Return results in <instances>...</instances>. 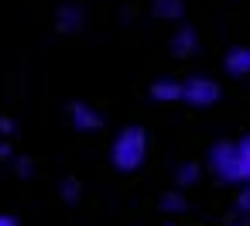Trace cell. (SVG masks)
<instances>
[{
	"label": "cell",
	"instance_id": "obj_5",
	"mask_svg": "<svg viewBox=\"0 0 250 226\" xmlns=\"http://www.w3.org/2000/svg\"><path fill=\"white\" fill-rule=\"evenodd\" d=\"M55 28H59L62 35H79V31L86 28V11H83V4H62V7L55 11Z\"/></svg>",
	"mask_w": 250,
	"mask_h": 226
},
{
	"label": "cell",
	"instance_id": "obj_10",
	"mask_svg": "<svg viewBox=\"0 0 250 226\" xmlns=\"http://www.w3.org/2000/svg\"><path fill=\"white\" fill-rule=\"evenodd\" d=\"M229 226H250V188H243V195L236 199L229 212Z\"/></svg>",
	"mask_w": 250,
	"mask_h": 226
},
{
	"label": "cell",
	"instance_id": "obj_9",
	"mask_svg": "<svg viewBox=\"0 0 250 226\" xmlns=\"http://www.w3.org/2000/svg\"><path fill=\"white\" fill-rule=\"evenodd\" d=\"M151 14L158 21H168V24H178L185 18V0H151Z\"/></svg>",
	"mask_w": 250,
	"mask_h": 226
},
{
	"label": "cell",
	"instance_id": "obj_17",
	"mask_svg": "<svg viewBox=\"0 0 250 226\" xmlns=\"http://www.w3.org/2000/svg\"><path fill=\"white\" fill-rule=\"evenodd\" d=\"M0 161H14V147H11V141H0Z\"/></svg>",
	"mask_w": 250,
	"mask_h": 226
},
{
	"label": "cell",
	"instance_id": "obj_8",
	"mask_svg": "<svg viewBox=\"0 0 250 226\" xmlns=\"http://www.w3.org/2000/svg\"><path fill=\"white\" fill-rule=\"evenodd\" d=\"M182 96H185V82H178V79H158L151 86V100L154 103H178Z\"/></svg>",
	"mask_w": 250,
	"mask_h": 226
},
{
	"label": "cell",
	"instance_id": "obj_2",
	"mask_svg": "<svg viewBox=\"0 0 250 226\" xmlns=\"http://www.w3.org/2000/svg\"><path fill=\"white\" fill-rule=\"evenodd\" d=\"M209 171H212L219 182H226V185H243L236 141H219V144L209 147Z\"/></svg>",
	"mask_w": 250,
	"mask_h": 226
},
{
	"label": "cell",
	"instance_id": "obj_6",
	"mask_svg": "<svg viewBox=\"0 0 250 226\" xmlns=\"http://www.w3.org/2000/svg\"><path fill=\"white\" fill-rule=\"evenodd\" d=\"M171 55H178V59H192L195 52H199V31L192 28V24H182L178 31H171Z\"/></svg>",
	"mask_w": 250,
	"mask_h": 226
},
{
	"label": "cell",
	"instance_id": "obj_13",
	"mask_svg": "<svg viewBox=\"0 0 250 226\" xmlns=\"http://www.w3.org/2000/svg\"><path fill=\"white\" fill-rule=\"evenodd\" d=\"M236 151H240V171H243V185L250 188V134L236 141Z\"/></svg>",
	"mask_w": 250,
	"mask_h": 226
},
{
	"label": "cell",
	"instance_id": "obj_12",
	"mask_svg": "<svg viewBox=\"0 0 250 226\" xmlns=\"http://www.w3.org/2000/svg\"><path fill=\"white\" fill-rule=\"evenodd\" d=\"M202 178V168L195 164V161H185V164H178V171H175V182L182 185V188H188V185H195Z\"/></svg>",
	"mask_w": 250,
	"mask_h": 226
},
{
	"label": "cell",
	"instance_id": "obj_1",
	"mask_svg": "<svg viewBox=\"0 0 250 226\" xmlns=\"http://www.w3.org/2000/svg\"><path fill=\"white\" fill-rule=\"evenodd\" d=\"M110 161H113V168L124 171V175L137 171V168L147 161V130L137 127V123L124 127V130L113 137V144H110Z\"/></svg>",
	"mask_w": 250,
	"mask_h": 226
},
{
	"label": "cell",
	"instance_id": "obj_3",
	"mask_svg": "<svg viewBox=\"0 0 250 226\" xmlns=\"http://www.w3.org/2000/svg\"><path fill=\"white\" fill-rule=\"evenodd\" d=\"M219 96H223V89H219V82L216 79H209V76H192V79H185V103L188 106H212V103H219Z\"/></svg>",
	"mask_w": 250,
	"mask_h": 226
},
{
	"label": "cell",
	"instance_id": "obj_15",
	"mask_svg": "<svg viewBox=\"0 0 250 226\" xmlns=\"http://www.w3.org/2000/svg\"><path fill=\"white\" fill-rule=\"evenodd\" d=\"M11 164H14V175H18V178H35V161H31V158L14 154V161H11Z\"/></svg>",
	"mask_w": 250,
	"mask_h": 226
},
{
	"label": "cell",
	"instance_id": "obj_7",
	"mask_svg": "<svg viewBox=\"0 0 250 226\" xmlns=\"http://www.w3.org/2000/svg\"><path fill=\"white\" fill-rule=\"evenodd\" d=\"M223 65H226V72L236 76V79L250 76V45H236V48H229L226 59H223Z\"/></svg>",
	"mask_w": 250,
	"mask_h": 226
},
{
	"label": "cell",
	"instance_id": "obj_11",
	"mask_svg": "<svg viewBox=\"0 0 250 226\" xmlns=\"http://www.w3.org/2000/svg\"><path fill=\"white\" fill-rule=\"evenodd\" d=\"M185 209H188V199H185V195H182L178 188H175V192H165V195H161V212H168V216H182Z\"/></svg>",
	"mask_w": 250,
	"mask_h": 226
},
{
	"label": "cell",
	"instance_id": "obj_16",
	"mask_svg": "<svg viewBox=\"0 0 250 226\" xmlns=\"http://www.w3.org/2000/svg\"><path fill=\"white\" fill-rule=\"evenodd\" d=\"M14 130H18V123H14L11 117H0V137H4V141H7V137H11Z\"/></svg>",
	"mask_w": 250,
	"mask_h": 226
},
{
	"label": "cell",
	"instance_id": "obj_19",
	"mask_svg": "<svg viewBox=\"0 0 250 226\" xmlns=\"http://www.w3.org/2000/svg\"><path fill=\"white\" fill-rule=\"evenodd\" d=\"M168 226H175V223H168Z\"/></svg>",
	"mask_w": 250,
	"mask_h": 226
},
{
	"label": "cell",
	"instance_id": "obj_4",
	"mask_svg": "<svg viewBox=\"0 0 250 226\" xmlns=\"http://www.w3.org/2000/svg\"><path fill=\"white\" fill-rule=\"evenodd\" d=\"M69 120H72V127L83 130V134H96V130L103 127V113H100L96 106L83 103V100H76V103L69 106Z\"/></svg>",
	"mask_w": 250,
	"mask_h": 226
},
{
	"label": "cell",
	"instance_id": "obj_14",
	"mask_svg": "<svg viewBox=\"0 0 250 226\" xmlns=\"http://www.w3.org/2000/svg\"><path fill=\"white\" fill-rule=\"evenodd\" d=\"M59 192H62V199H65L69 205H76V202L83 199V182H79V178H65V182L59 185Z\"/></svg>",
	"mask_w": 250,
	"mask_h": 226
},
{
	"label": "cell",
	"instance_id": "obj_18",
	"mask_svg": "<svg viewBox=\"0 0 250 226\" xmlns=\"http://www.w3.org/2000/svg\"><path fill=\"white\" fill-rule=\"evenodd\" d=\"M0 226H21V223H18V216H11V212H0Z\"/></svg>",
	"mask_w": 250,
	"mask_h": 226
}]
</instances>
